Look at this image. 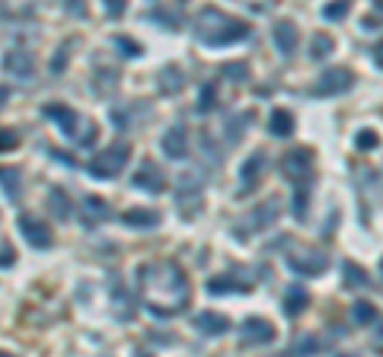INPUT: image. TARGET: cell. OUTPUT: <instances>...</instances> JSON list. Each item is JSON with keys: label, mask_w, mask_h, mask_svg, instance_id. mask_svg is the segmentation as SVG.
<instances>
[{"label": "cell", "mask_w": 383, "mask_h": 357, "mask_svg": "<svg viewBox=\"0 0 383 357\" xmlns=\"http://www.w3.org/2000/svg\"><path fill=\"white\" fill-rule=\"evenodd\" d=\"M138 287L150 312L176 316L188 303V281L176 262H150L138 268Z\"/></svg>", "instance_id": "obj_1"}, {"label": "cell", "mask_w": 383, "mask_h": 357, "mask_svg": "<svg viewBox=\"0 0 383 357\" xmlns=\"http://www.w3.org/2000/svg\"><path fill=\"white\" fill-rule=\"evenodd\" d=\"M246 32H249L246 23L230 19L227 13H221V10H214V7H205L201 13H198V19H195V36L201 38L205 45H211V48L240 42Z\"/></svg>", "instance_id": "obj_2"}, {"label": "cell", "mask_w": 383, "mask_h": 357, "mask_svg": "<svg viewBox=\"0 0 383 357\" xmlns=\"http://www.w3.org/2000/svg\"><path fill=\"white\" fill-rule=\"evenodd\" d=\"M131 160V150L125 144H112L106 147V150H99V153L90 160V175L93 179H112V175H119L128 166Z\"/></svg>", "instance_id": "obj_3"}, {"label": "cell", "mask_w": 383, "mask_h": 357, "mask_svg": "<svg viewBox=\"0 0 383 357\" xmlns=\"http://www.w3.org/2000/svg\"><path fill=\"white\" fill-rule=\"evenodd\" d=\"M134 188H144V192L150 195H160L163 188H166V175L160 173V166L153 163V160H144V163L138 166V173H134Z\"/></svg>", "instance_id": "obj_4"}, {"label": "cell", "mask_w": 383, "mask_h": 357, "mask_svg": "<svg viewBox=\"0 0 383 357\" xmlns=\"http://www.w3.org/2000/svg\"><path fill=\"white\" fill-rule=\"evenodd\" d=\"M19 230H23V236L29 239V246H36V249H48L55 243L51 227H45V223L38 217H32V214H19Z\"/></svg>", "instance_id": "obj_5"}, {"label": "cell", "mask_w": 383, "mask_h": 357, "mask_svg": "<svg viewBox=\"0 0 383 357\" xmlns=\"http://www.w3.org/2000/svg\"><path fill=\"white\" fill-rule=\"evenodd\" d=\"M45 115L48 119H55L58 121V128L64 131L67 138H80V125H84V119H80V115H77L74 109H71V106H61V102H51V106H45Z\"/></svg>", "instance_id": "obj_6"}, {"label": "cell", "mask_w": 383, "mask_h": 357, "mask_svg": "<svg viewBox=\"0 0 383 357\" xmlns=\"http://www.w3.org/2000/svg\"><path fill=\"white\" fill-rule=\"evenodd\" d=\"M310 163H313V153L307 147H297L284 156V173H288L291 182H310Z\"/></svg>", "instance_id": "obj_7"}, {"label": "cell", "mask_w": 383, "mask_h": 357, "mask_svg": "<svg viewBox=\"0 0 383 357\" xmlns=\"http://www.w3.org/2000/svg\"><path fill=\"white\" fill-rule=\"evenodd\" d=\"M188 150V131L186 125H173V128L163 134V153L173 156V160H182Z\"/></svg>", "instance_id": "obj_8"}, {"label": "cell", "mask_w": 383, "mask_h": 357, "mask_svg": "<svg viewBox=\"0 0 383 357\" xmlns=\"http://www.w3.org/2000/svg\"><path fill=\"white\" fill-rule=\"evenodd\" d=\"M271 338H275V329H271L269 319H246L243 322L240 345H259V341H271Z\"/></svg>", "instance_id": "obj_9"}, {"label": "cell", "mask_w": 383, "mask_h": 357, "mask_svg": "<svg viewBox=\"0 0 383 357\" xmlns=\"http://www.w3.org/2000/svg\"><path fill=\"white\" fill-rule=\"evenodd\" d=\"M345 86H351V73L348 71H326L317 83L319 96H332V93H342Z\"/></svg>", "instance_id": "obj_10"}, {"label": "cell", "mask_w": 383, "mask_h": 357, "mask_svg": "<svg viewBox=\"0 0 383 357\" xmlns=\"http://www.w3.org/2000/svg\"><path fill=\"white\" fill-rule=\"evenodd\" d=\"M7 71L10 73H16L19 80H26V77H32V51L29 48H13L7 55Z\"/></svg>", "instance_id": "obj_11"}, {"label": "cell", "mask_w": 383, "mask_h": 357, "mask_svg": "<svg viewBox=\"0 0 383 357\" xmlns=\"http://www.w3.org/2000/svg\"><path fill=\"white\" fill-rule=\"evenodd\" d=\"M271 36H275V45H278L281 55H291L294 45H297V29H294V23H288V19H278L275 29H271Z\"/></svg>", "instance_id": "obj_12"}, {"label": "cell", "mask_w": 383, "mask_h": 357, "mask_svg": "<svg viewBox=\"0 0 383 357\" xmlns=\"http://www.w3.org/2000/svg\"><path fill=\"white\" fill-rule=\"evenodd\" d=\"M122 220L138 230H150L160 223V211H153V208H131V211L122 214Z\"/></svg>", "instance_id": "obj_13"}, {"label": "cell", "mask_w": 383, "mask_h": 357, "mask_svg": "<svg viewBox=\"0 0 383 357\" xmlns=\"http://www.w3.org/2000/svg\"><path fill=\"white\" fill-rule=\"evenodd\" d=\"M227 316H217V312H198L195 316V329H201L205 335H224L227 332Z\"/></svg>", "instance_id": "obj_14"}, {"label": "cell", "mask_w": 383, "mask_h": 357, "mask_svg": "<svg viewBox=\"0 0 383 357\" xmlns=\"http://www.w3.org/2000/svg\"><path fill=\"white\" fill-rule=\"evenodd\" d=\"M262 166H265V153H253L249 160L243 163V192H253L262 179Z\"/></svg>", "instance_id": "obj_15"}, {"label": "cell", "mask_w": 383, "mask_h": 357, "mask_svg": "<svg viewBox=\"0 0 383 357\" xmlns=\"http://www.w3.org/2000/svg\"><path fill=\"white\" fill-rule=\"evenodd\" d=\"M288 265L294 268V271H300V275H313V271H323V268H326V256L304 258L300 252H294V256H288Z\"/></svg>", "instance_id": "obj_16"}, {"label": "cell", "mask_w": 383, "mask_h": 357, "mask_svg": "<svg viewBox=\"0 0 383 357\" xmlns=\"http://www.w3.org/2000/svg\"><path fill=\"white\" fill-rule=\"evenodd\" d=\"M48 204H51V211H55L58 220H67L74 214V204H71L64 188H51V192H48Z\"/></svg>", "instance_id": "obj_17"}, {"label": "cell", "mask_w": 383, "mask_h": 357, "mask_svg": "<svg viewBox=\"0 0 383 357\" xmlns=\"http://www.w3.org/2000/svg\"><path fill=\"white\" fill-rule=\"evenodd\" d=\"M0 185H3V192L19 201V195H23V182H19V173L16 169H10V166H0Z\"/></svg>", "instance_id": "obj_18"}, {"label": "cell", "mask_w": 383, "mask_h": 357, "mask_svg": "<svg viewBox=\"0 0 383 357\" xmlns=\"http://www.w3.org/2000/svg\"><path fill=\"white\" fill-rule=\"evenodd\" d=\"M182 83H186V77L179 73V67H163L160 71V90L163 93H179Z\"/></svg>", "instance_id": "obj_19"}, {"label": "cell", "mask_w": 383, "mask_h": 357, "mask_svg": "<svg viewBox=\"0 0 383 357\" xmlns=\"http://www.w3.org/2000/svg\"><path fill=\"white\" fill-rule=\"evenodd\" d=\"M271 134H278V138H284V134H291L294 131V119H291V112H284V109H278L275 115H271Z\"/></svg>", "instance_id": "obj_20"}, {"label": "cell", "mask_w": 383, "mask_h": 357, "mask_svg": "<svg viewBox=\"0 0 383 357\" xmlns=\"http://www.w3.org/2000/svg\"><path fill=\"white\" fill-rule=\"evenodd\" d=\"M84 208H86V220H90V223H93V220H106V217H109L106 201H103V198H96V195H90V198H86Z\"/></svg>", "instance_id": "obj_21"}, {"label": "cell", "mask_w": 383, "mask_h": 357, "mask_svg": "<svg viewBox=\"0 0 383 357\" xmlns=\"http://www.w3.org/2000/svg\"><path fill=\"white\" fill-rule=\"evenodd\" d=\"M304 306H307V293H304V291H291V293H288V303H284V310H288V316L300 312Z\"/></svg>", "instance_id": "obj_22"}, {"label": "cell", "mask_w": 383, "mask_h": 357, "mask_svg": "<svg viewBox=\"0 0 383 357\" xmlns=\"http://www.w3.org/2000/svg\"><path fill=\"white\" fill-rule=\"evenodd\" d=\"M214 96H217V86H214V83H205V86H201V102H198V112H211V109H214Z\"/></svg>", "instance_id": "obj_23"}, {"label": "cell", "mask_w": 383, "mask_h": 357, "mask_svg": "<svg viewBox=\"0 0 383 357\" xmlns=\"http://www.w3.org/2000/svg\"><path fill=\"white\" fill-rule=\"evenodd\" d=\"M208 291L211 293H224V291H246V284H234L227 278H217V281H208Z\"/></svg>", "instance_id": "obj_24"}, {"label": "cell", "mask_w": 383, "mask_h": 357, "mask_svg": "<svg viewBox=\"0 0 383 357\" xmlns=\"http://www.w3.org/2000/svg\"><path fill=\"white\" fill-rule=\"evenodd\" d=\"M19 144L16 138V131H7V128H0V153H10L13 147Z\"/></svg>", "instance_id": "obj_25"}, {"label": "cell", "mask_w": 383, "mask_h": 357, "mask_svg": "<svg viewBox=\"0 0 383 357\" xmlns=\"http://www.w3.org/2000/svg\"><path fill=\"white\" fill-rule=\"evenodd\" d=\"M329 45H332V38H329V36H317V38H313V58H326L329 51H332Z\"/></svg>", "instance_id": "obj_26"}, {"label": "cell", "mask_w": 383, "mask_h": 357, "mask_svg": "<svg viewBox=\"0 0 383 357\" xmlns=\"http://www.w3.org/2000/svg\"><path fill=\"white\" fill-rule=\"evenodd\" d=\"M115 45H122V51H125V55H131V58L140 55V45H138V42H131V38H125V36H115Z\"/></svg>", "instance_id": "obj_27"}, {"label": "cell", "mask_w": 383, "mask_h": 357, "mask_svg": "<svg viewBox=\"0 0 383 357\" xmlns=\"http://www.w3.org/2000/svg\"><path fill=\"white\" fill-rule=\"evenodd\" d=\"M125 7H128V0H106V13L109 16H122Z\"/></svg>", "instance_id": "obj_28"}, {"label": "cell", "mask_w": 383, "mask_h": 357, "mask_svg": "<svg viewBox=\"0 0 383 357\" xmlns=\"http://www.w3.org/2000/svg\"><path fill=\"white\" fill-rule=\"evenodd\" d=\"M345 271H348V275H351V278H348V284H365V271H361V268H358V265H345Z\"/></svg>", "instance_id": "obj_29"}, {"label": "cell", "mask_w": 383, "mask_h": 357, "mask_svg": "<svg viewBox=\"0 0 383 357\" xmlns=\"http://www.w3.org/2000/svg\"><path fill=\"white\" fill-rule=\"evenodd\" d=\"M342 13H348V0H338V3H329L326 7V16H342Z\"/></svg>", "instance_id": "obj_30"}, {"label": "cell", "mask_w": 383, "mask_h": 357, "mask_svg": "<svg viewBox=\"0 0 383 357\" xmlns=\"http://www.w3.org/2000/svg\"><path fill=\"white\" fill-rule=\"evenodd\" d=\"M61 64H67V48H64V45L58 48L55 61H51V73H61Z\"/></svg>", "instance_id": "obj_31"}, {"label": "cell", "mask_w": 383, "mask_h": 357, "mask_svg": "<svg viewBox=\"0 0 383 357\" xmlns=\"http://www.w3.org/2000/svg\"><path fill=\"white\" fill-rule=\"evenodd\" d=\"M355 316H358L361 322L374 319V306H367V303H358V306H355Z\"/></svg>", "instance_id": "obj_32"}, {"label": "cell", "mask_w": 383, "mask_h": 357, "mask_svg": "<svg viewBox=\"0 0 383 357\" xmlns=\"http://www.w3.org/2000/svg\"><path fill=\"white\" fill-rule=\"evenodd\" d=\"M358 144H361V147H367V144L374 147V144H377V134H367V131H365V134L358 138Z\"/></svg>", "instance_id": "obj_33"}, {"label": "cell", "mask_w": 383, "mask_h": 357, "mask_svg": "<svg viewBox=\"0 0 383 357\" xmlns=\"http://www.w3.org/2000/svg\"><path fill=\"white\" fill-rule=\"evenodd\" d=\"M374 61H377V64H380V67H383V42H380V45H377V48H374Z\"/></svg>", "instance_id": "obj_34"}, {"label": "cell", "mask_w": 383, "mask_h": 357, "mask_svg": "<svg viewBox=\"0 0 383 357\" xmlns=\"http://www.w3.org/2000/svg\"><path fill=\"white\" fill-rule=\"evenodd\" d=\"M7 106V86H0V109Z\"/></svg>", "instance_id": "obj_35"}]
</instances>
